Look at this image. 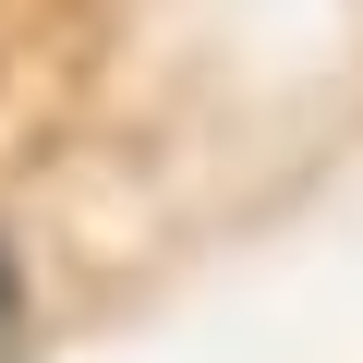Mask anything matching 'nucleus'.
Here are the masks:
<instances>
[{
    "label": "nucleus",
    "instance_id": "nucleus-1",
    "mask_svg": "<svg viewBox=\"0 0 363 363\" xmlns=\"http://www.w3.org/2000/svg\"><path fill=\"white\" fill-rule=\"evenodd\" d=\"M0 327H13V255H0Z\"/></svg>",
    "mask_w": 363,
    "mask_h": 363
}]
</instances>
